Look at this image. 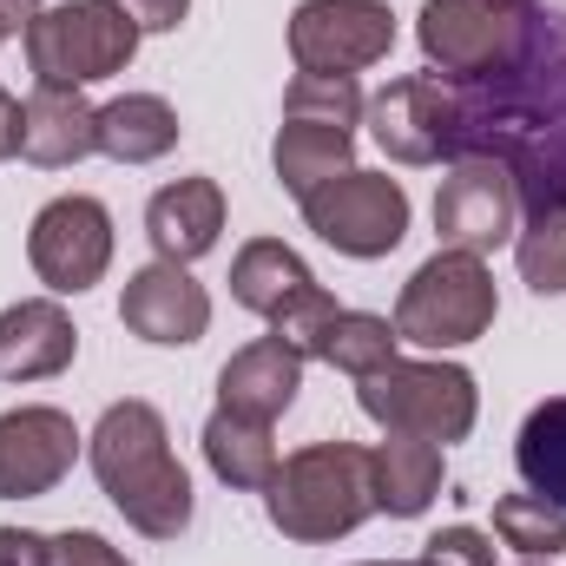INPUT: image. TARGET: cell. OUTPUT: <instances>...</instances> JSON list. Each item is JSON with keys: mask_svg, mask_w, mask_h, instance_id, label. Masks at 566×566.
Segmentation results:
<instances>
[{"mask_svg": "<svg viewBox=\"0 0 566 566\" xmlns=\"http://www.w3.org/2000/svg\"><path fill=\"white\" fill-rule=\"evenodd\" d=\"M369 133L396 165H434L454 158V86L434 73H409L389 80L369 99Z\"/></svg>", "mask_w": 566, "mask_h": 566, "instance_id": "7c38bea8", "label": "cell"}, {"mask_svg": "<svg viewBox=\"0 0 566 566\" xmlns=\"http://www.w3.org/2000/svg\"><path fill=\"white\" fill-rule=\"evenodd\" d=\"M310 264L290 251V244H277V238H251L238 258H231V296L251 310V316H277L283 303L296 296V290H310Z\"/></svg>", "mask_w": 566, "mask_h": 566, "instance_id": "603a6c76", "label": "cell"}, {"mask_svg": "<svg viewBox=\"0 0 566 566\" xmlns=\"http://www.w3.org/2000/svg\"><path fill=\"white\" fill-rule=\"evenodd\" d=\"M514 258L521 277L541 296H566V205H541L527 211V224L514 231Z\"/></svg>", "mask_w": 566, "mask_h": 566, "instance_id": "4316f807", "label": "cell"}, {"mask_svg": "<svg viewBox=\"0 0 566 566\" xmlns=\"http://www.w3.org/2000/svg\"><path fill=\"white\" fill-rule=\"evenodd\" d=\"M303 224L343 258H389L409 238V191L382 171H343L303 198Z\"/></svg>", "mask_w": 566, "mask_h": 566, "instance_id": "ba28073f", "label": "cell"}, {"mask_svg": "<svg viewBox=\"0 0 566 566\" xmlns=\"http://www.w3.org/2000/svg\"><path fill=\"white\" fill-rule=\"evenodd\" d=\"M99 151V106H86V86H33L20 106V158L60 171Z\"/></svg>", "mask_w": 566, "mask_h": 566, "instance_id": "2e32d148", "label": "cell"}, {"mask_svg": "<svg viewBox=\"0 0 566 566\" xmlns=\"http://www.w3.org/2000/svg\"><path fill=\"white\" fill-rule=\"evenodd\" d=\"M53 566H133L106 534H86V527H66L53 534Z\"/></svg>", "mask_w": 566, "mask_h": 566, "instance_id": "4dcf8cb0", "label": "cell"}, {"mask_svg": "<svg viewBox=\"0 0 566 566\" xmlns=\"http://www.w3.org/2000/svg\"><path fill=\"white\" fill-rule=\"evenodd\" d=\"M0 158H20V99L0 86Z\"/></svg>", "mask_w": 566, "mask_h": 566, "instance_id": "836d02e7", "label": "cell"}, {"mask_svg": "<svg viewBox=\"0 0 566 566\" xmlns=\"http://www.w3.org/2000/svg\"><path fill=\"white\" fill-rule=\"evenodd\" d=\"M224 231V185L218 178H178L165 191H151L145 205V238L165 264H191L218 244Z\"/></svg>", "mask_w": 566, "mask_h": 566, "instance_id": "e0dca14e", "label": "cell"}, {"mask_svg": "<svg viewBox=\"0 0 566 566\" xmlns=\"http://www.w3.org/2000/svg\"><path fill=\"white\" fill-rule=\"evenodd\" d=\"M119 323L139 336V343H158V349H185L211 329V296L205 283L191 277L185 264H145L126 277V296H119Z\"/></svg>", "mask_w": 566, "mask_h": 566, "instance_id": "5bb4252c", "label": "cell"}, {"mask_svg": "<svg viewBox=\"0 0 566 566\" xmlns=\"http://www.w3.org/2000/svg\"><path fill=\"white\" fill-rule=\"evenodd\" d=\"M454 158H494L521 205H566V13H527L514 66L454 86Z\"/></svg>", "mask_w": 566, "mask_h": 566, "instance_id": "6da1fadb", "label": "cell"}, {"mask_svg": "<svg viewBox=\"0 0 566 566\" xmlns=\"http://www.w3.org/2000/svg\"><path fill=\"white\" fill-rule=\"evenodd\" d=\"M139 53V27L113 0H66L40 7L27 27V66L40 86H93L126 73Z\"/></svg>", "mask_w": 566, "mask_h": 566, "instance_id": "5b68a950", "label": "cell"}, {"mask_svg": "<svg viewBox=\"0 0 566 566\" xmlns=\"http://www.w3.org/2000/svg\"><path fill=\"white\" fill-rule=\"evenodd\" d=\"M534 0H422L416 40L428 66L448 80H488L521 60Z\"/></svg>", "mask_w": 566, "mask_h": 566, "instance_id": "52a82bcc", "label": "cell"}, {"mask_svg": "<svg viewBox=\"0 0 566 566\" xmlns=\"http://www.w3.org/2000/svg\"><path fill=\"white\" fill-rule=\"evenodd\" d=\"M0 566H53V541L27 527H0Z\"/></svg>", "mask_w": 566, "mask_h": 566, "instance_id": "d6a6232c", "label": "cell"}, {"mask_svg": "<svg viewBox=\"0 0 566 566\" xmlns=\"http://www.w3.org/2000/svg\"><path fill=\"white\" fill-rule=\"evenodd\" d=\"M521 566H547V560H521Z\"/></svg>", "mask_w": 566, "mask_h": 566, "instance_id": "8d00e7d4", "label": "cell"}, {"mask_svg": "<svg viewBox=\"0 0 566 566\" xmlns=\"http://www.w3.org/2000/svg\"><path fill=\"white\" fill-rule=\"evenodd\" d=\"M356 151V133L349 126H316V119H283L277 126V145H271V165H277V185L303 205L310 191H323L329 178L356 171L349 165Z\"/></svg>", "mask_w": 566, "mask_h": 566, "instance_id": "ffe728a7", "label": "cell"}, {"mask_svg": "<svg viewBox=\"0 0 566 566\" xmlns=\"http://www.w3.org/2000/svg\"><path fill=\"white\" fill-rule=\"evenodd\" d=\"M271 527L283 541L323 547L356 534L376 514V481H369V448L356 441H310L296 454H283L271 488H264Z\"/></svg>", "mask_w": 566, "mask_h": 566, "instance_id": "3957f363", "label": "cell"}, {"mask_svg": "<svg viewBox=\"0 0 566 566\" xmlns=\"http://www.w3.org/2000/svg\"><path fill=\"white\" fill-rule=\"evenodd\" d=\"M494 534L521 560H554V554H566V507L541 501V494H501L494 501Z\"/></svg>", "mask_w": 566, "mask_h": 566, "instance_id": "484cf974", "label": "cell"}, {"mask_svg": "<svg viewBox=\"0 0 566 566\" xmlns=\"http://www.w3.org/2000/svg\"><path fill=\"white\" fill-rule=\"evenodd\" d=\"M205 461L224 488H244V494H264L271 474H277V441H271V422H251V416H231L218 409L205 422Z\"/></svg>", "mask_w": 566, "mask_h": 566, "instance_id": "44dd1931", "label": "cell"}, {"mask_svg": "<svg viewBox=\"0 0 566 566\" xmlns=\"http://www.w3.org/2000/svg\"><path fill=\"white\" fill-rule=\"evenodd\" d=\"M80 329L60 296H27L0 310V382H46L73 363Z\"/></svg>", "mask_w": 566, "mask_h": 566, "instance_id": "9a60e30c", "label": "cell"}, {"mask_svg": "<svg viewBox=\"0 0 566 566\" xmlns=\"http://www.w3.org/2000/svg\"><path fill=\"white\" fill-rule=\"evenodd\" d=\"M369 481H376V514L416 521L441 494V448L422 434H389L382 448H369Z\"/></svg>", "mask_w": 566, "mask_h": 566, "instance_id": "d6986e66", "label": "cell"}, {"mask_svg": "<svg viewBox=\"0 0 566 566\" xmlns=\"http://www.w3.org/2000/svg\"><path fill=\"white\" fill-rule=\"evenodd\" d=\"M329 323H336V296H329L323 283H310V290H296L277 316H271V336L290 343V349L310 363V356L323 349V329H329Z\"/></svg>", "mask_w": 566, "mask_h": 566, "instance_id": "f1b7e54d", "label": "cell"}, {"mask_svg": "<svg viewBox=\"0 0 566 566\" xmlns=\"http://www.w3.org/2000/svg\"><path fill=\"white\" fill-rule=\"evenodd\" d=\"M303 389V356L264 336V343H244L224 369H218V409L231 416H251V422H277L283 409L296 402Z\"/></svg>", "mask_w": 566, "mask_h": 566, "instance_id": "ac0fdd59", "label": "cell"}, {"mask_svg": "<svg viewBox=\"0 0 566 566\" xmlns=\"http://www.w3.org/2000/svg\"><path fill=\"white\" fill-rule=\"evenodd\" d=\"M428 566H494V541L481 527H441L422 547Z\"/></svg>", "mask_w": 566, "mask_h": 566, "instance_id": "f546056e", "label": "cell"}, {"mask_svg": "<svg viewBox=\"0 0 566 566\" xmlns=\"http://www.w3.org/2000/svg\"><path fill=\"white\" fill-rule=\"evenodd\" d=\"M178 145V113L158 93H126L113 106H99V151L119 165H151Z\"/></svg>", "mask_w": 566, "mask_h": 566, "instance_id": "7402d4cb", "label": "cell"}, {"mask_svg": "<svg viewBox=\"0 0 566 566\" xmlns=\"http://www.w3.org/2000/svg\"><path fill=\"white\" fill-rule=\"evenodd\" d=\"M356 402L389 434H422L434 448L468 441V428L481 416V389L461 363H402V356L356 376Z\"/></svg>", "mask_w": 566, "mask_h": 566, "instance_id": "277c9868", "label": "cell"}, {"mask_svg": "<svg viewBox=\"0 0 566 566\" xmlns=\"http://www.w3.org/2000/svg\"><path fill=\"white\" fill-rule=\"evenodd\" d=\"M27 264H33V277L46 283L53 296L93 290L106 277V264H113V211L99 198H86V191L53 198L33 218V231H27Z\"/></svg>", "mask_w": 566, "mask_h": 566, "instance_id": "9c48e42d", "label": "cell"}, {"mask_svg": "<svg viewBox=\"0 0 566 566\" xmlns=\"http://www.w3.org/2000/svg\"><path fill=\"white\" fill-rule=\"evenodd\" d=\"M13 33H27V27H20V20H13L7 7H0V40H13Z\"/></svg>", "mask_w": 566, "mask_h": 566, "instance_id": "e575fe53", "label": "cell"}, {"mask_svg": "<svg viewBox=\"0 0 566 566\" xmlns=\"http://www.w3.org/2000/svg\"><path fill=\"white\" fill-rule=\"evenodd\" d=\"M113 7H119L139 33H171V27L191 13V0H113Z\"/></svg>", "mask_w": 566, "mask_h": 566, "instance_id": "1f68e13d", "label": "cell"}, {"mask_svg": "<svg viewBox=\"0 0 566 566\" xmlns=\"http://www.w3.org/2000/svg\"><path fill=\"white\" fill-rule=\"evenodd\" d=\"M396 323L389 316H369V310H336V323L323 329V363L329 369H343V376H369V369H382V363H396Z\"/></svg>", "mask_w": 566, "mask_h": 566, "instance_id": "d4e9b609", "label": "cell"}, {"mask_svg": "<svg viewBox=\"0 0 566 566\" xmlns=\"http://www.w3.org/2000/svg\"><path fill=\"white\" fill-rule=\"evenodd\" d=\"M369 113L356 73H296L290 93H283V119H316V126H349Z\"/></svg>", "mask_w": 566, "mask_h": 566, "instance_id": "83f0119b", "label": "cell"}, {"mask_svg": "<svg viewBox=\"0 0 566 566\" xmlns=\"http://www.w3.org/2000/svg\"><path fill=\"white\" fill-rule=\"evenodd\" d=\"M494 316H501L494 271L481 258H468V251H434L396 296V336L422 343V349L481 343L494 329Z\"/></svg>", "mask_w": 566, "mask_h": 566, "instance_id": "8992f818", "label": "cell"}, {"mask_svg": "<svg viewBox=\"0 0 566 566\" xmlns=\"http://www.w3.org/2000/svg\"><path fill=\"white\" fill-rule=\"evenodd\" d=\"M80 428L66 409H7L0 416V501H40L73 474Z\"/></svg>", "mask_w": 566, "mask_h": 566, "instance_id": "4fadbf2b", "label": "cell"}, {"mask_svg": "<svg viewBox=\"0 0 566 566\" xmlns=\"http://www.w3.org/2000/svg\"><path fill=\"white\" fill-rule=\"evenodd\" d=\"M86 454H93V474H99L106 501L145 541H178L191 527V474L178 468L165 416L151 402H139V396L113 402L99 416V428L86 434Z\"/></svg>", "mask_w": 566, "mask_h": 566, "instance_id": "7a4b0ae2", "label": "cell"}, {"mask_svg": "<svg viewBox=\"0 0 566 566\" xmlns=\"http://www.w3.org/2000/svg\"><path fill=\"white\" fill-rule=\"evenodd\" d=\"M514 468H521L527 494L566 507V396H547L521 422V434H514Z\"/></svg>", "mask_w": 566, "mask_h": 566, "instance_id": "cb8c5ba5", "label": "cell"}, {"mask_svg": "<svg viewBox=\"0 0 566 566\" xmlns=\"http://www.w3.org/2000/svg\"><path fill=\"white\" fill-rule=\"evenodd\" d=\"M356 566H428V560H356Z\"/></svg>", "mask_w": 566, "mask_h": 566, "instance_id": "d590c367", "label": "cell"}, {"mask_svg": "<svg viewBox=\"0 0 566 566\" xmlns=\"http://www.w3.org/2000/svg\"><path fill=\"white\" fill-rule=\"evenodd\" d=\"M521 191L514 178L494 165V158H454V171L441 178L434 191V231H441V251H468V258H488L501 251L521 224Z\"/></svg>", "mask_w": 566, "mask_h": 566, "instance_id": "8fae6325", "label": "cell"}, {"mask_svg": "<svg viewBox=\"0 0 566 566\" xmlns=\"http://www.w3.org/2000/svg\"><path fill=\"white\" fill-rule=\"evenodd\" d=\"M389 46H396L389 0H303L290 13L296 73H363L389 60Z\"/></svg>", "mask_w": 566, "mask_h": 566, "instance_id": "30bf717a", "label": "cell"}]
</instances>
